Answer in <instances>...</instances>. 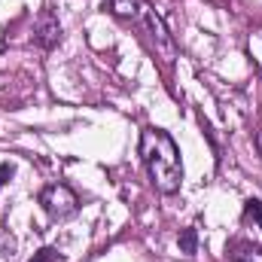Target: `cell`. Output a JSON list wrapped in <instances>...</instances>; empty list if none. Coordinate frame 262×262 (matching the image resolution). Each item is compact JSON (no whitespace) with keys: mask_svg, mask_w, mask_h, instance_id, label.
<instances>
[{"mask_svg":"<svg viewBox=\"0 0 262 262\" xmlns=\"http://www.w3.org/2000/svg\"><path fill=\"white\" fill-rule=\"evenodd\" d=\"M104 9H110L116 18H125V21H131V25H137L140 9H143V0H107Z\"/></svg>","mask_w":262,"mask_h":262,"instance_id":"5b68a950","label":"cell"},{"mask_svg":"<svg viewBox=\"0 0 262 262\" xmlns=\"http://www.w3.org/2000/svg\"><path fill=\"white\" fill-rule=\"evenodd\" d=\"M137 25L146 31V40H149V46L156 49V55H162L165 61H174V55H177V46H174V37L168 34V28H165V21H162V15L149 6V3H143V9H140V18H137Z\"/></svg>","mask_w":262,"mask_h":262,"instance_id":"7a4b0ae2","label":"cell"},{"mask_svg":"<svg viewBox=\"0 0 262 262\" xmlns=\"http://www.w3.org/2000/svg\"><path fill=\"white\" fill-rule=\"evenodd\" d=\"M244 220H247V223H256V226L262 229V201L259 198L244 201Z\"/></svg>","mask_w":262,"mask_h":262,"instance_id":"ba28073f","label":"cell"},{"mask_svg":"<svg viewBox=\"0 0 262 262\" xmlns=\"http://www.w3.org/2000/svg\"><path fill=\"white\" fill-rule=\"evenodd\" d=\"M256 146H259V156H262V131L256 134Z\"/></svg>","mask_w":262,"mask_h":262,"instance_id":"8fae6325","label":"cell"},{"mask_svg":"<svg viewBox=\"0 0 262 262\" xmlns=\"http://www.w3.org/2000/svg\"><path fill=\"white\" fill-rule=\"evenodd\" d=\"M180 250L189 253V256L198 253V232L195 229H183V232H180Z\"/></svg>","mask_w":262,"mask_h":262,"instance_id":"52a82bcc","label":"cell"},{"mask_svg":"<svg viewBox=\"0 0 262 262\" xmlns=\"http://www.w3.org/2000/svg\"><path fill=\"white\" fill-rule=\"evenodd\" d=\"M12 180V165L9 162H0V186H6Z\"/></svg>","mask_w":262,"mask_h":262,"instance_id":"30bf717a","label":"cell"},{"mask_svg":"<svg viewBox=\"0 0 262 262\" xmlns=\"http://www.w3.org/2000/svg\"><path fill=\"white\" fill-rule=\"evenodd\" d=\"M40 204H43V210H46L52 220H67V216L76 213L79 198L73 195L70 186H64V183H52V186H46V189L40 192Z\"/></svg>","mask_w":262,"mask_h":262,"instance_id":"3957f363","label":"cell"},{"mask_svg":"<svg viewBox=\"0 0 262 262\" xmlns=\"http://www.w3.org/2000/svg\"><path fill=\"white\" fill-rule=\"evenodd\" d=\"M55 256H58V253H55L52 247H43L40 253H34V259L31 262H55Z\"/></svg>","mask_w":262,"mask_h":262,"instance_id":"9c48e42d","label":"cell"},{"mask_svg":"<svg viewBox=\"0 0 262 262\" xmlns=\"http://www.w3.org/2000/svg\"><path fill=\"white\" fill-rule=\"evenodd\" d=\"M34 43H37L40 49H55V46L61 43V21L55 18L52 9H43V12H40V18H37V25H34Z\"/></svg>","mask_w":262,"mask_h":262,"instance_id":"277c9868","label":"cell"},{"mask_svg":"<svg viewBox=\"0 0 262 262\" xmlns=\"http://www.w3.org/2000/svg\"><path fill=\"white\" fill-rule=\"evenodd\" d=\"M229 256H232V262H262V247L250 244V241H232Z\"/></svg>","mask_w":262,"mask_h":262,"instance_id":"8992f818","label":"cell"},{"mask_svg":"<svg viewBox=\"0 0 262 262\" xmlns=\"http://www.w3.org/2000/svg\"><path fill=\"white\" fill-rule=\"evenodd\" d=\"M140 156H143L152 186L162 195H174L183 183V165H180V149L171 140V134L162 128H143L140 131Z\"/></svg>","mask_w":262,"mask_h":262,"instance_id":"6da1fadb","label":"cell"}]
</instances>
